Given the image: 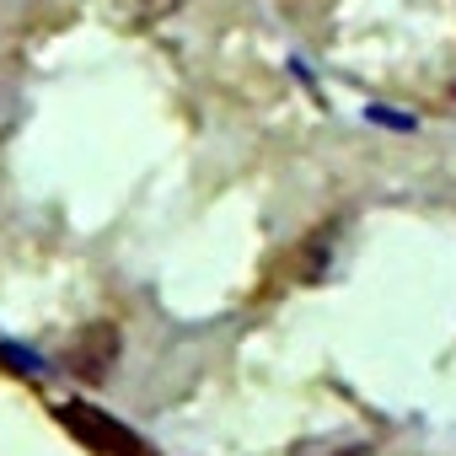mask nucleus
Wrapping results in <instances>:
<instances>
[{
  "label": "nucleus",
  "instance_id": "39448f33",
  "mask_svg": "<svg viewBox=\"0 0 456 456\" xmlns=\"http://www.w3.org/2000/svg\"><path fill=\"white\" fill-rule=\"evenodd\" d=\"M333 456H370L365 445H349V451H333Z\"/></svg>",
  "mask_w": 456,
  "mask_h": 456
},
{
  "label": "nucleus",
  "instance_id": "20e7f679",
  "mask_svg": "<svg viewBox=\"0 0 456 456\" xmlns=\"http://www.w3.org/2000/svg\"><path fill=\"white\" fill-rule=\"evenodd\" d=\"M440 108H445V113H451V118H456V81H451V86H445V97H440Z\"/></svg>",
  "mask_w": 456,
  "mask_h": 456
},
{
  "label": "nucleus",
  "instance_id": "7ed1b4c3",
  "mask_svg": "<svg viewBox=\"0 0 456 456\" xmlns=\"http://www.w3.org/2000/svg\"><path fill=\"white\" fill-rule=\"evenodd\" d=\"M172 12H183V0H108V17L129 33H145L156 22H167Z\"/></svg>",
  "mask_w": 456,
  "mask_h": 456
},
{
  "label": "nucleus",
  "instance_id": "f03ea898",
  "mask_svg": "<svg viewBox=\"0 0 456 456\" xmlns=\"http://www.w3.org/2000/svg\"><path fill=\"white\" fill-rule=\"evenodd\" d=\"M118 360V328L113 322H92L76 333V344L65 349V370H76L81 381H102Z\"/></svg>",
  "mask_w": 456,
  "mask_h": 456
},
{
  "label": "nucleus",
  "instance_id": "f257e3e1",
  "mask_svg": "<svg viewBox=\"0 0 456 456\" xmlns=\"http://www.w3.org/2000/svg\"><path fill=\"white\" fill-rule=\"evenodd\" d=\"M54 419L81 440V445H92L97 456H156L129 424H118L113 413H102V408H92V403H54Z\"/></svg>",
  "mask_w": 456,
  "mask_h": 456
}]
</instances>
